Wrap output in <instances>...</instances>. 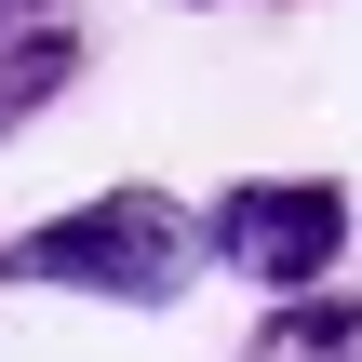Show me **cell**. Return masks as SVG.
Returning a JSON list of instances; mask_svg holds the SVG:
<instances>
[{
  "mask_svg": "<svg viewBox=\"0 0 362 362\" xmlns=\"http://www.w3.org/2000/svg\"><path fill=\"white\" fill-rule=\"evenodd\" d=\"M255 362H362V296H282L269 309V336H255Z\"/></svg>",
  "mask_w": 362,
  "mask_h": 362,
  "instance_id": "obj_4",
  "label": "cell"
},
{
  "mask_svg": "<svg viewBox=\"0 0 362 362\" xmlns=\"http://www.w3.org/2000/svg\"><path fill=\"white\" fill-rule=\"evenodd\" d=\"M202 242H215V269H242L269 296H309L336 269V242H349V188H322V175H242L202 215Z\"/></svg>",
  "mask_w": 362,
  "mask_h": 362,
  "instance_id": "obj_2",
  "label": "cell"
},
{
  "mask_svg": "<svg viewBox=\"0 0 362 362\" xmlns=\"http://www.w3.org/2000/svg\"><path fill=\"white\" fill-rule=\"evenodd\" d=\"M188 255H215L188 202H161V188H94V202H67L54 228L0 242V282L107 296V309H161V296H188Z\"/></svg>",
  "mask_w": 362,
  "mask_h": 362,
  "instance_id": "obj_1",
  "label": "cell"
},
{
  "mask_svg": "<svg viewBox=\"0 0 362 362\" xmlns=\"http://www.w3.org/2000/svg\"><path fill=\"white\" fill-rule=\"evenodd\" d=\"M81 81V13L67 0H0V134H27Z\"/></svg>",
  "mask_w": 362,
  "mask_h": 362,
  "instance_id": "obj_3",
  "label": "cell"
}]
</instances>
